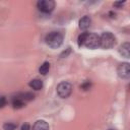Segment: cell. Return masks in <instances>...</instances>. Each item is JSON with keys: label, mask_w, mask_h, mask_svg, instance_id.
I'll return each instance as SVG.
<instances>
[{"label": "cell", "mask_w": 130, "mask_h": 130, "mask_svg": "<svg viewBox=\"0 0 130 130\" xmlns=\"http://www.w3.org/2000/svg\"><path fill=\"white\" fill-rule=\"evenodd\" d=\"M117 73L119 77L123 79H128L130 77V64L129 63H121L117 68Z\"/></svg>", "instance_id": "6"}, {"label": "cell", "mask_w": 130, "mask_h": 130, "mask_svg": "<svg viewBox=\"0 0 130 130\" xmlns=\"http://www.w3.org/2000/svg\"><path fill=\"white\" fill-rule=\"evenodd\" d=\"M124 3H125V1H117V2H114V6L117 8H122Z\"/></svg>", "instance_id": "18"}, {"label": "cell", "mask_w": 130, "mask_h": 130, "mask_svg": "<svg viewBox=\"0 0 130 130\" xmlns=\"http://www.w3.org/2000/svg\"><path fill=\"white\" fill-rule=\"evenodd\" d=\"M32 130H50V127L45 120H38L34 124Z\"/></svg>", "instance_id": "9"}, {"label": "cell", "mask_w": 130, "mask_h": 130, "mask_svg": "<svg viewBox=\"0 0 130 130\" xmlns=\"http://www.w3.org/2000/svg\"><path fill=\"white\" fill-rule=\"evenodd\" d=\"M49 70H50V63L49 62H44L41 66H40V68H39V72L42 74V75H46L48 72H49Z\"/></svg>", "instance_id": "12"}, {"label": "cell", "mask_w": 130, "mask_h": 130, "mask_svg": "<svg viewBox=\"0 0 130 130\" xmlns=\"http://www.w3.org/2000/svg\"><path fill=\"white\" fill-rule=\"evenodd\" d=\"M17 96H18V98H20L23 102H25V101H31V100H34V98H35V95H34L31 92H24V93H20V94H18Z\"/></svg>", "instance_id": "13"}, {"label": "cell", "mask_w": 130, "mask_h": 130, "mask_svg": "<svg viewBox=\"0 0 130 130\" xmlns=\"http://www.w3.org/2000/svg\"><path fill=\"white\" fill-rule=\"evenodd\" d=\"M108 130H116V129H108Z\"/></svg>", "instance_id": "21"}, {"label": "cell", "mask_w": 130, "mask_h": 130, "mask_svg": "<svg viewBox=\"0 0 130 130\" xmlns=\"http://www.w3.org/2000/svg\"><path fill=\"white\" fill-rule=\"evenodd\" d=\"M90 85H91L90 81H85V82H83V83L80 85V88H82L83 90H87V89L90 88Z\"/></svg>", "instance_id": "16"}, {"label": "cell", "mask_w": 130, "mask_h": 130, "mask_svg": "<svg viewBox=\"0 0 130 130\" xmlns=\"http://www.w3.org/2000/svg\"><path fill=\"white\" fill-rule=\"evenodd\" d=\"M45 41H46V44L50 48L57 49L63 43V35L59 31H51L46 36Z\"/></svg>", "instance_id": "1"}, {"label": "cell", "mask_w": 130, "mask_h": 130, "mask_svg": "<svg viewBox=\"0 0 130 130\" xmlns=\"http://www.w3.org/2000/svg\"><path fill=\"white\" fill-rule=\"evenodd\" d=\"M24 105H25L24 102H23L20 98H18L17 95L12 99V107H13L14 109H21V108L24 107Z\"/></svg>", "instance_id": "11"}, {"label": "cell", "mask_w": 130, "mask_h": 130, "mask_svg": "<svg viewBox=\"0 0 130 130\" xmlns=\"http://www.w3.org/2000/svg\"><path fill=\"white\" fill-rule=\"evenodd\" d=\"M28 85H29L32 89H35V90H40V89H42V87H43V81H42L41 79L36 78V79L30 80L29 83H28Z\"/></svg>", "instance_id": "10"}, {"label": "cell", "mask_w": 130, "mask_h": 130, "mask_svg": "<svg viewBox=\"0 0 130 130\" xmlns=\"http://www.w3.org/2000/svg\"><path fill=\"white\" fill-rule=\"evenodd\" d=\"M30 129V127H29V124H27V123H24L22 126H21V129L20 130H29Z\"/></svg>", "instance_id": "20"}, {"label": "cell", "mask_w": 130, "mask_h": 130, "mask_svg": "<svg viewBox=\"0 0 130 130\" xmlns=\"http://www.w3.org/2000/svg\"><path fill=\"white\" fill-rule=\"evenodd\" d=\"M6 98L5 96H0V109H2L6 105Z\"/></svg>", "instance_id": "17"}, {"label": "cell", "mask_w": 130, "mask_h": 130, "mask_svg": "<svg viewBox=\"0 0 130 130\" xmlns=\"http://www.w3.org/2000/svg\"><path fill=\"white\" fill-rule=\"evenodd\" d=\"M116 45V38L112 32H103L100 37V46L103 49H111Z\"/></svg>", "instance_id": "2"}, {"label": "cell", "mask_w": 130, "mask_h": 130, "mask_svg": "<svg viewBox=\"0 0 130 130\" xmlns=\"http://www.w3.org/2000/svg\"><path fill=\"white\" fill-rule=\"evenodd\" d=\"M72 92V84L68 81H62L57 85V93L61 99L68 98Z\"/></svg>", "instance_id": "3"}, {"label": "cell", "mask_w": 130, "mask_h": 130, "mask_svg": "<svg viewBox=\"0 0 130 130\" xmlns=\"http://www.w3.org/2000/svg\"><path fill=\"white\" fill-rule=\"evenodd\" d=\"M90 23H91V19H90V17L87 16V15H84L83 17H81V18L79 19V22H78V24H79V28L85 30V29H87V28L90 26Z\"/></svg>", "instance_id": "7"}, {"label": "cell", "mask_w": 130, "mask_h": 130, "mask_svg": "<svg viewBox=\"0 0 130 130\" xmlns=\"http://www.w3.org/2000/svg\"><path fill=\"white\" fill-rule=\"evenodd\" d=\"M37 6L40 11L44 13H50L55 8V2L53 0H40L37 3Z\"/></svg>", "instance_id": "5"}, {"label": "cell", "mask_w": 130, "mask_h": 130, "mask_svg": "<svg viewBox=\"0 0 130 130\" xmlns=\"http://www.w3.org/2000/svg\"><path fill=\"white\" fill-rule=\"evenodd\" d=\"M17 128V125L15 123H11V122H7L5 124H3V129L4 130H15Z\"/></svg>", "instance_id": "15"}, {"label": "cell", "mask_w": 130, "mask_h": 130, "mask_svg": "<svg viewBox=\"0 0 130 130\" xmlns=\"http://www.w3.org/2000/svg\"><path fill=\"white\" fill-rule=\"evenodd\" d=\"M70 52H71V48H67V50H66V52L64 51V52H63V53H62V54H61L60 56H61L62 58H64V57H67V56H68V54H69Z\"/></svg>", "instance_id": "19"}, {"label": "cell", "mask_w": 130, "mask_h": 130, "mask_svg": "<svg viewBox=\"0 0 130 130\" xmlns=\"http://www.w3.org/2000/svg\"><path fill=\"white\" fill-rule=\"evenodd\" d=\"M87 34H88V32L84 31V32H81V34L78 36V39H77V44H78V46H79V47L83 46V44H84V41H85V38H86Z\"/></svg>", "instance_id": "14"}, {"label": "cell", "mask_w": 130, "mask_h": 130, "mask_svg": "<svg viewBox=\"0 0 130 130\" xmlns=\"http://www.w3.org/2000/svg\"><path fill=\"white\" fill-rule=\"evenodd\" d=\"M83 46H85L87 49H96L98 47H100V36H98L96 34L88 32Z\"/></svg>", "instance_id": "4"}, {"label": "cell", "mask_w": 130, "mask_h": 130, "mask_svg": "<svg viewBox=\"0 0 130 130\" xmlns=\"http://www.w3.org/2000/svg\"><path fill=\"white\" fill-rule=\"evenodd\" d=\"M119 54L122 55L125 58H129L130 57V44L128 42L122 44L119 48Z\"/></svg>", "instance_id": "8"}]
</instances>
